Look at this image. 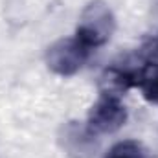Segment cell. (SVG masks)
Masks as SVG:
<instances>
[{
  "label": "cell",
  "instance_id": "6da1fadb",
  "mask_svg": "<svg viewBox=\"0 0 158 158\" xmlns=\"http://www.w3.org/2000/svg\"><path fill=\"white\" fill-rule=\"evenodd\" d=\"M114 30H116V19L112 9L103 0H92L90 4H86V7L79 17L76 37L88 50H92L107 44Z\"/></svg>",
  "mask_w": 158,
  "mask_h": 158
},
{
  "label": "cell",
  "instance_id": "7a4b0ae2",
  "mask_svg": "<svg viewBox=\"0 0 158 158\" xmlns=\"http://www.w3.org/2000/svg\"><path fill=\"white\" fill-rule=\"evenodd\" d=\"M88 48L77 37H66L53 42L46 52V64L48 68L63 77L74 76L83 68L85 61L88 59Z\"/></svg>",
  "mask_w": 158,
  "mask_h": 158
},
{
  "label": "cell",
  "instance_id": "3957f363",
  "mask_svg": "<svg viewBox=\"0 0 158 158\" xmlns=\"http://www.w3.org/2000/svg\"><path fill=\"white\" fill-rule=\"evenodd\" d=\"M125 121H127V109L121 103V99L101 94V98L88 110L86 127L92 134H110L121 129Z\"/></svg>",
  "mask_w": 158,
  "mask_h": 158
},
{
  "label": "cell",
  "instance_id": "277c9868",
  "mask_svg": "<svg viewBox=\"0 0 158 158\" xmlns=\"http://www.w3.org/2000/svg\"><path fill=\"white\" fill-rule=\"evenodd\" d=\"M101 92L105 96L119 98L123 92H127L131 86H134V70H123V68H107L101 76Z\"/></svg>",
  "mask_w": 158,
  "mask_h": 158
},
{
  "label": "cell",
  "instance_id": "5b68a950",
  "mask_svg": "<svg viewBox=\"0 0 158 158\" xmlns=\"http://www.w3.org/2000/svg\"><path fill=\"white\" fill-rule=\"evenodd\" d=\"M134 86H138L145 99L158 103V63H147L138 72L134 70Z\"/></svg>",
  "mask_w": 158,
  "mask_h": 158
},
{
  "label": "cell",
  "instance_id": "8992f818",
  "mask_svg": "<svg viewBox=\"0 0 158 158\" xmlns=\"http://www.w3.org/2000/svg\"><path fill=\"white\" fill-rule=\"evenodd\" d=\"M72 138H85V140L79 142V147H70V145H66V149L70 151V155H74L76 158H81L85 153L88 155V151H90V147H88V138H94V134L88 131V127H86V129H81V127L74 125V123L66 125V129H64V140H72ZM74 142H76V140H74ZM76 143H77V142H76Z\"/></svg>",
  "mask_w": 158,
  "mask_h": 158
},
{
  "label": "cell",
  "instance_id": "52a82bcc",
  "mask_svg": "<svg viewBox=\"0 0 158 158\" xmlns=\"http://www.w3.org/2000/svg\"><path fill=\"white\" fill-rule=\"evenodd\" d=\"M105 158H147L142 143L134 140H123L110 147Z\"/></svg>",
  "mask_w": 158,
  "mask_h": 158
},
{
  "label": "cell",
  "instance_id": "ba28073f",
  "mask_svg": "<svg viewBox=\"0 0 158 158\" xmlns=\"http://www.w3.org/2000/svg\"><path fill=\"white\" fill-rule=\"evenodd\" d=\"M147 158H149V156H147Z\"/></svg>",
  "mask_w": 158,
  "mask_h": 158
}]
</instances>
